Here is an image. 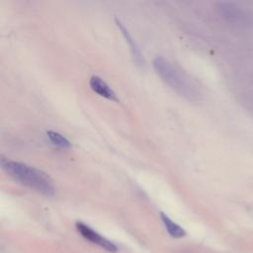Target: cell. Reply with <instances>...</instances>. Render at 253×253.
I'll return each mask as SVG.
<instances>
[{"label": "cell", "instance_id": "obj_1", "mask_svg": "<svg viewBox=\"0 0 253 253\" xmlns=\"http://www.w3.org/2000/svg\"><path fill=\"white\" fill-rule=\"evenodd\" d=\"M3 170L16 182L45 197H53L55 188L50 177L42 170L22 162L1 158Z\"/></svg>", "mask_w": 253, "mask_h": 253}, {"label": "cell", "instance_id": "obj_2", "mask_svg": "<svg viewBox=\"0 0 253 253\" xmlns=\"http://www.w3.org/2000/svg\"><path fill=\"white\" fill-rule=\"evenodd\" d=\"M152 64L161 80L174 92L188 101H199L201 97L200 90L186 73L162 56H156L153 59Z\"/></svg>", "mask_w": 253, "mask_h": 253}, {"label": "cell", "instance_id": "obj_4", "mask_svg": "<svg viewBox=\"0 0 253 253\" xmlns=\"http://www.w3.org/2000/svg\"><path fill=\"white\" fill-rule=\"evenodd\" d=\"M76 229L85 239L91 241L92 243L99 245L100 247L104 248L105 250H107L109 252L117 251V247L112 241H110L107 238H105L104 236H102L100 233L95 231L89 225H87L81 221H78V222H76Z\"/></svg>", "mask_w": 253, "mask_h": 253}, {"label": "cell", "instance_id": "obj_3", "mask_svg": "<svg viewBox=\"0 0 253 253\" xmlns=\"http://www.w3.org/2000/svg\"><path fill=\"white\" fill-rule=\"evenodd\" d=\"M217 9L220 17L229 25L242 27L250 23L249 14L236 3L221 2L218 4Z\"/></svg>", "mask_w": 253, "mask_h": 253}, {"label": "cell", "instance_id": "obj_5", "mask_svg": "<svg viewBox=\"0 0 253 253\" xmlns=\"http://www.w3.org/2000/svg\"><path fill=\"white\" fill-rule=\"evenodd\" d=\"M89 86L93 92H95L100 97L111 101H118V97L115 91L110 87V85L104 81L100 76L93 75L89 79Z\"/></svg>", "mask_w": 253, "mask_h": 253}, {"label": "cell", "instance_id": "obj_6", "mask_svg": "<svg viewBox=\"0 0 253 253\" xmlns=\"http://www.w3.org/2000/svg\"><path fill=\"white\" fill-rule=\"evenodd\" d=\"M115 22H116L117 27H118L119 30L121 31L123 37L125 38L126 42H127V44H128V46H129V49H130V52H131V54H132V56H133L134 61H135L137 64H140V65L143 64L144 60H143V57H142V55H141V53H140V50H139V48L137 47L135 42L132 40V38H131L130 34L128 33L127 29L123 25V23H122L120 20L115 19Z\"/></svg>", "mask_w": 253, "mask_h": 253}, {"label": "cell", "instance_id": "obj_8", "mask_svg": "<svg viewBox=\"0 0 253 253\" xmlns=\"http://www.w3.org/2000/svg\"><path fill=\"white\" fill-rule=\"evenodd\" d=\"M46 136H47L48 140L50 141V143L57 148L69 149L72 146L70 140L67 137H65L63 134H61L57 131L49 129L46 131Z\"/></svg>", "mask_w": 253, "mask_h": 253}, {"label": "cell", "instance_id": "obj_7", "mask_svg": "<svg viewBox=\"0 0 253 253\" xmlns=\"http://www.w3.org/2000/svg\"><path fill=\"white\" fill-rule=\"evenodd\" d=\"M160 217L162 222L164 223L165 228L167 229L168 233L174 237V238H181L186 234V231L184 230V228H182L179 224H177L176 222H174L166 213L164 212H160Z\"/></svg>", "mask_w": 253, "mask_h": 253}]
</instances>
